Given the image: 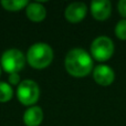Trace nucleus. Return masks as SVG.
<instances>
[{
  "label": "nucleus",
  "mask_w": 126,
  "mask_h": 126,
  "mask_svg": "<svg viewBox=\"0 0 126 126\" xmlns=\"http://www.w3.org/2000/svg\"><path fill=\"white\" fill-rule=\"evenodd\" d=\"M64 67L73 78H85L93 71V59L84 49L73 48L65 55Z\"/></svg>",
  "instance_id": "1"
},
{
  "label": "nucleus",
  "mask_w": 126,
  "mask_h": 126,
  "mask_svg": "<svg viewBox=\"0 0 126 126\" xmlns=\"http://www.w3.org/2000/svg\"><path fill=\"white\" fill-rule=\"evenodd\" d=\"M27 62L31 67L42 70L48 67L54 59L53 49L46 42L33 43L27 51Z\"/></svg>",
  "instance_id": "2"
},
{
  "label": "nucleus",
  "mask_w": 126,
  "mask_h": 126,
  "mask_svg": "<svg viewBox=\"0 0 126 126\" xmlns=\"http://www.w3.org/2000/svg\"><path fill=\"white\" fill-rule=\"evenodd\" d=\"M27 63L26 54L19 49H8L0 57V65L2 71L8 74L19 73Z\"/></svg>",
  "instance_id": "3"
},
{
  "label": "nucleus",
  "mask_w": 126,
  "mask_h": 126,
  "mask_svg": "<svg viewBox=\"0 0 126 126\" xmlns=\"http://www.w3.org/2000/svg\"><path fill=\"white\" fill-rule=\"evenodd\" d=\"M17 98L24 106H33L40 97V87L35 81L27 79L22 80L17 86Z\"/></svg>",
  "instance_id": "4"
},
{
  "label": "nucleus",
  "mask_w": 126,
  "mask_h": 126,
  "mask_svg": "<svg viewBox=\"0 0 126 126\" xmlns=\"http://www.w3.org/2000/svg\"><path fill=\"white\" fill-rule=\"evenodd\" d=\"M114 51H115V46L113 40L106 35H100L92 41L90 54L92 59L96 61L105 62L113 57Z\"/></svg>",
  "instance_id": "5"
},
{
  "label": "nucleus",
  "mask_w": 126,
  "mask_h": 126,
  "mask_svg": "<svg viewBox=\"0 0 126 126\" xmlns=\"http://www.w3.org/2000/svg\"><path fill=\"white\" fill-rule=\"evenodd\" d=\"M93 80L101 86H109L115 80V72L110 65L98 64L92 71Z\"/></svg>",
  "instance_id": "6"
},
{
  "label": "nucleus",
  "mask_w": 126,
  "mask_h": 126,
  "mask_svg": "<svg viewBox=\"0 0 126 126\" xmlns=\"http://www.w3.org/2000/svg\"><path fill=\"white\" fill-rule=\"evenodd\" d=\"M87 6L84 2L75 1L70 3L64 10V17L71 23H79L83 21L87 15Z\"/></svg>",
  "instance_id": "7"
},
{
  "label": "nucleus",
  "mask_w": 126,
  "mask_h": 126,
  "mask_svg": "<svg viewBox=\"0 0 126 126\" xmlns=\"http://www.w3.org/2000/svg\"><path fill=\"white\" fill-rule=\"evenodd\" d=\"M92 17L97 21H105L111 17L112 3L109 0H94L90 6Z\"/></svg>",
  "instance_id": "8"
},
{
  "label": "nucleus",
  "mask_w": 126,
  "mask_h": 126,
  "mask_svg": "<svg viewBox=\"0 0 126 126\" xmlns=\"http://www.w3.org/2000/svg\"><path fill=\"white\" fill-rule=\"evenodd\" d=\"M44 114L43 110L40 106L33 105L24 111L23 113V123L26 126H40L43 121Z\"/></svg>",
  "instance_id": "9"
},
{
  "label": "nucleus",
  "mask_w": 126,
  "mask_h": 126,
  "mask_svg": "<svg viewBox=\"0 0 126 126\" xmlns=\"http://www.w3.org/2000/svg\"><path fill=\"white\" fill-rule=\"evenodd\" d=\"M26 16L32 22H41L47 18V9L41 2H29L26 7Z\"/></svg>",
  "instance_id": "10"
},
{
  "label": "nucleus",
  "mask_w": 126,
  "mask_h": 126,
  "mask_svg": "<svg viewBox=\"0 0 126 126\" xmlns=\"http://www.w3.org/2000/svg\"><path fill=\"white\" fill-rule=\"evenodd\" d=\"M0 3L4 10L16 12L26 9V7L29 4V1L28 0H2Z\"/></svg>",
  "instance_id": "11"
},
{
  "label": "nucleus",
  "mask_w": 126,
  "mask_h": 126,
  "mask_svg": "<svg viewBox=\"0 0 126 126\" xmlns=\"http://www.w3.org/2000/svg\"><path fill=\"white\" fill-rule=\"evenodd\" d=\"M13 97V89L9 83L0 82V103H7Z\"/></svg>",
  "instance_id": "12"
},
{
  "label": "nucleus",
  "mask_w": 126,
  "mask_h": 126,
  "mask_svg": "<svg viewBox=\"0 0 126 126\" xmlns=\"http://www.w3.org/2000/svg\"><path fill=\"white\" fill-rule=\"evenodd\" d=\"M114 33H115L117 39L125 41L126 40V19H121L116 23L115 29H114Z\"/></svg>",
  "instance_id": "13"
},
{
  "label": "nucleus",
  "mask_w": 126,
  "mask_h": 126,
  "mask_svg": "<svg viewBox=\"0 0 126 126\" xmlns=\"http://www.w3.org/2000/svg\"><path fill=\"white\" fill-rule=\"evenodd\" d=\"M8 81H9L8 83L11 85V86H12V85H16V86H18V85L20 84V82H21L20 74L19 73H11V74H9Z\"/></svg>",
  "instance_id": "14"
},
{
  "label": "nucleus",
  "mask_w": 126,
  "mask_h": 126,
  "mask_svg": "<svg viewBox=\"0 0 126 126\" xmlns=\"http://www.w3.org/2000/svg\"><path fill=\"white\" fill-rule=\"evenodd\" d=\"M117 10L123 19H126V0H121L117 3Z\"/></svg>",
  "instance_id": "15"
},
{
  "label": "nucleus",
  "mask_w": 126,
  "mask_h": 126,
  "mask_svg": "<svg viewBox=\"0 0 126 126\" xmlns=\"http://www.w3.org/2000/svg\"><path fill=\"white\" fill-rule=\"evenodd\" d=\"M1 71H2V69H1V65H0V75H1Z\"/></svg>",
  "instance_id": "16"
}]
</instances>
